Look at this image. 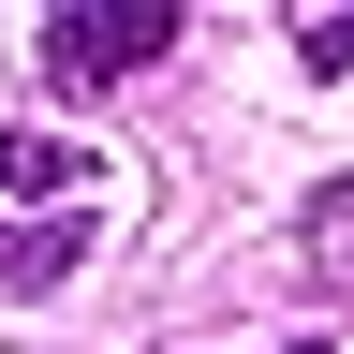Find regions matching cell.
Here are the masks:
<instances>
[{
	"label": "cell",
	"instance_id": "cell-2",
	"mask_svg": "<svg viewBox=\"0 0 354 354\" xmlns=\"http://www.w3.org/2000/svg\"><path fill=\"white\" fill-rule=\"evenodd\" d=\"M74 148H59V133H0V192H74Z\"/></svg>",
	"mask_w": 354,
	"mask_h": 354
},
{
	"label": "cell",
	"instance_id": "cell-1",
	"mask_svg": "<svg viewBox=\"0 0 354 354\" xmlns=\"http://www.w3.org/2000/svg\"><path fill=\"white\" fill-rule=\"evenodd\" d=\"M162 44H177V15H162V0H133V15H59V30H44V59H59L74 88H104V74H148Z\"/></svg>",
	"mask_w": 354,
	"mask_h": 354
},
{
	"label": "cell",
	"instance_id": "cell-3",
	"mask_svg": "<svg viewBox=\"0 0 354 354\" xmlns=\"http://www.w3.org/2000/svg\"><path fill=\"white\" fill-rule=\"evenodd\" d=\"M310 266H325V281H354V192L310 207Z\"/></svg>",
	"mask_w": 354,
	"mask_h": 354
},
{
	"label": "cell",
	"instance_id": "cell-4",
	"mask_svg": "<svg viewBox=\"0 0 354 354\" xmlns=\"http://www.w3.org/2000/svg\"><path fill=\"white\" fill-rule=\"evenodd\" d=\"M295 354H325V339H295Z\"/></svg>",
	"mask_w": 354,
	"mask_h": 354
}]
</instances>
